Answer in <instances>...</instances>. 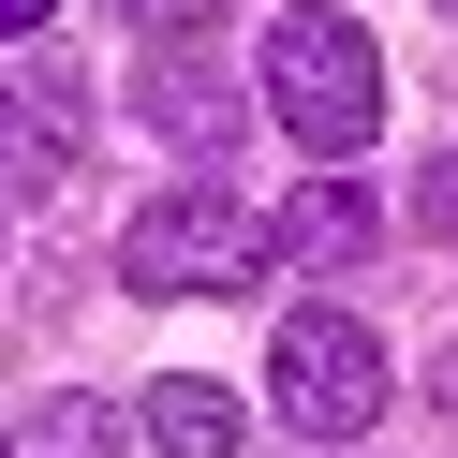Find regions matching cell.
Segmentation results:
<instances>
[{
    "mask_svg": "<svg viewBox=\"0 0 458 458\" xmlns=\"http://www.w3.org/2000/svg\"><path fill=\"white\" fill-rule=\"evenodd\" d=\"M119 281L133 296H267L281 237H267V208H237L222 178H192V192H148V208H133Z\"/></svg>",
    "mask_w": 458,
    "mask_h": 458,
    "instance_id": "obj_1",
    "label": "cell"
},
{
    "mask_svg": "<svg viewBox=\"0 0 458 458\" xmlns=\"http://www.w3.org/2000/svg\"><path fill=\"white\" fill-rule=\"evenodd\" d=\"M267 119L296 133V148L355 163L369 133H385V45H369L355 15H281L267 30Z\"/></svg>",
    "mask_w": 458,
    "mask_h": 458,
    "instance_id": "obj_2",
    "label": "cell"
},
{
    "mask_svg": "<svg viewBox=\"0 0 458 458\" xmlns=\"http://www.w3.org/2000/svg\"><path fill=\"white\" fill-rule=\"evenodd\" d=\"M281 428L296 444H369L385 428V399H399V369H385V340L355 326L340 296H310V310H281Z\"/></svg>",
    "mask_w": 458,
    "mask_h": 458,
    "instance_id": "obj_3",
    "label": "cell"
},
{
    "mask_svg": "<svg viewBox=\"0 0 458 458\" xmlns=\"http://www.w3.org/2000/svg\"><path fill=\"white\" fill-rule=\"evenodd\" d=\"M281 251H296V267H369V251H385V222H369L355 178H310L296 208H281Z\"/></svg>",
    "mask_w": 458,
    "mask_h": 458,
    "instance_id": "obj_4",
    "label": "cell"
},
{
    "mask_svg": "<svg viewBox=\"0 0 458 458\" xmlns=\"http://www.w3.org/2000/svg\"><path fill=\"white\" fill-rule=\"evenodd\" d=\"M148 444H163V458H237V399L178 369V385H148Z\"/></svg>",
    "mask_w": 458,
    "mask_h": 458,
    "instance_id": "obj_5",
    "label": "cell"
},
{
    "mask_svg": "<svg viewBox=\"0 0 458 458\" xmlns=\"http://www.w3.org/2000/svg\"><path fill=\"white\" fill-rule=\"evenodd\" d=\"M148 119L178 133V148H237V89H222L208 60H163V89H148Z\"/></svg>",
    "mask_w": 458,
    "mask_h": 458,
    "instance_id": "obj_6",
    "label": "cell"
},
{
    "mask_svg": "<svg viewBox=\"0 0 458 458\" xmlns=\"http://www.w3.org/2000/svg\"><path fill=\"white\" fill-rule=\"evenodd\" d=\"M30 444H45V458H119V414H104V399H45Z\"/></svg>",
    "mask_w": 458,
    "mask_h": 458,
    "instance_id": "obj_7",
    "label": "cell"
},
{
    "mask_svg": "<svg viewBox=\"0 0 458 458\" xmlns=\"http://www.w3.org/2000/svg\"><path fill=\"white\" fill-rule=\"evenodd\" d=\"M133 15H148V30H208V0H133Z\"/></svg>",
    "mask_w": 458,
    "mask_h": 458,
    "instance_id": "obj_8",
    "label": "cell"
},
{
    "mask_svg": "<svg viewBox=\"0 0 458 458\" xmlns=\"http://www.w3.org/2000/svg\"><path fill=\"white\" fill-rule=\"evenodd\" d=\"M45 15H60V0H0V45H15V30H45Z\"/></svg>",
    "mask_w": 458,
    "mask_h": 458,
    "instance_id": "obj_9",
    "label": "cell"
},
{
    "mask_svg": "<svg viewBox=\"0 0 458 458\" xmlns=\"http://www.w3.org/2000/svg\"><path fill=\"white\" fill-rule=\"evenodd\" d=\"M0 119H15V104H0Z\"/></svg>",
    "mask_w": 458,
    "mask_h": 458,
    "instance_id": "obj_10",
    "label": "cell"
}]
</instances>
